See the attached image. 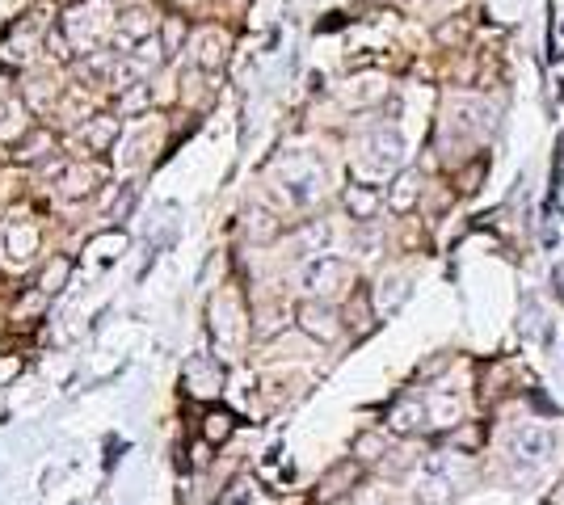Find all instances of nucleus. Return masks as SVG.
<instances>
[{
    "label": "nucleus",
    "mask_w": 564,
    "mask_h": 505,
    "mask_svg": "<svg viewBox=\"0 0 564 505\" xmlns=\"http://www.w3.org/2000/svg\"><path fill=\"white\" fill-rule=\"evenodd\" d=\"M556 447H560V438L543 426H518L510 434V459L518 468H527V476H535V468H548L556 459Z\"/></svg>",
    "instance_id": "nucleus-1"
},
{
    "label": "nucleus",
    "mask_w": 564,
    "mask_h": 505,
    "mask_svg": "<svg viewBox=\"0 0 564 505\" xmlns=\"http://www.w3.org/2000/svg\"><path fill=\"white\" fill-rule=\"evenodd\" d=\"M295 320H299V329H304L308 337H316V341H337V337H341V316L329 308L325 299H308V303H299Z\"/></svg>",
    "instance_id": "nucleus-2"
},
{
    "label": "nucleus",
    "mask_w": 564,
    "mask_h": 505,
    "mask_svg": "<svg viewBox=\"0 0 564 505\" xmlns=\"http://www.w3.org/2000/svg\"><path fill=\"white\" fill-rule=\"evenodd\" d=\"M430 421V409L421 400H413V396H405V400H396L392 404V413H388V426H392V434H400V438H409V434H417L421 426Z\"/></svg>",
    "instance_id": "nucleus-3"
},
{
    "label": "nucleus",
    "mask_w": 564,
    "mask_h": 505,
    "mask_svg": "<svg viewBox=\"0 0 564 505\" xmlns=\"http://www.w3.org/2000/svg\"><path fill=\"white\" fill-rule=\"evenodd\" d=\"M354 480H358V459H341V463H333V468H329L325 476H320L316 497L333 505L341 493H350V489H354Z\"/></svg>",
    "instance_id": "nucleus-4"
},
{
    "label": "nucleus",
    "mask_w": 564,
    "mask_h": 505,
    "mask_svg": "<svg viewBox=\"0 0 564 505\" xmlns=\"http://www.w3.org/2000/svg\"><path fill=\"white\" fill-rule=\"evenodd\" d=\"M346 278H350L346 261H337V257H320L316 266L308 270V287H312L316 295H333V291H337Z\"/></svg>",
    "instance_id": "nucleus-5"
},
{
    "label": "nucleus",
    "mask_w": 564,
    "mask_h": 505,
    "mask_svg": "<svg viewBox=\"0 0 564 505\" xmlns=\"http://www.w3.org/2000/svg\"><path fill=\"white\" fill-rule=\"evenodd\" d=\"M455 489H451V476H442V472H430L426 468V480L417 484V501L421 505H451Z\"/></svg>",
    "instance_id": "nucleus-6"
},
{
    "label": "nucleus",
    "mask_w": 564,
    "mask_h": 505,
    "mask_svg": "<svg viewBox=\"0 0 564 505\" xmlns=\"http://www.w3.org/2000/svg\"><path fill=\"white\" fill-rule=\"evenodd\" d=\"M388 455V442H384V434H358L354 438V459L358 463H375V459H384Z\"/></svg>",
    "instance_id": "nucleus-7"
},
{
    "label": "nucleus",
    "mask_w": 564,
    "mask_h": 505,
    "mask_svg": "<svg viewBox=\"0 0 564 505\" xmlns=\"http://www.w3.org/2000/svg\"><path fill=\"white\" fill-rule=\"evenodd\" d=\"M346 207H350V215H358V219H371V215L379 211V194L367 190V186H354V190L346 194Z\"/></svg>",
    "instance_id": "nucleus-8"
},
{
    "label": "nucleus",
    "mask_w": 564,
    "mask_h": 505,
    "mask_svg": "<svg viewBox=\"0 0 564 505\" xmlns=\"http://www.w3.org/2000/svg\"><path fill=\"white\" fill-rule=\"evenodd\" d=\"M371 148H375L379 160H392V165H396L400 152H405V139H400L396 131H379V135L371 139Z\"/></svg>",
    "instance_id": "nucleus-9"
},
{
    "label": "nucleus",
    "mask_w": 564,
    "mask_h": 505,
    "mask_svg": "<svg viewBox=\"0 0 564 505\" xmlns=\"http://www.w3.org/2000/svg\"><path fill=\"white\" fill-rule=\"evenodd\" d=\"M405 295H409V282H405V278H388L384 291H379V312L400 308V303H405Z\"/></svg>",
    "instance_id": "nucleus-10"
},
{
    "label": "nucleus",
    "mask_w": 564,
    "mask_h": 505,
    "mask_svg": "<svg viewBox=\"0 0 564 505\" xmlns=\"http://www.w3.org/2000/svg\"><path fill=\"white\" fill-rule=\"evenodd\" d=\"M232 430H236V426H232L228 413H207V417H203V438H207V442H224Z\"/></svg>",
    "instance_id": "nucleus-11"
},
{
    "label": "nucleus",
    "mask_w": 564,
    "mask_h": 505,
    "mask_svg": "<svg viewBox=\"0 0 564 505\" xmlns=\"http://www.w3.org/2000/svg\"><path fill=\"white\" fill-rule=\"evenodd\" d=\"M417 198V173H405L396 181V194H392V211H409Z\"/></svg>",
    "instance_id": "nucleus-12"
},
{
    "label": "nucleus",
    "mask_w": 564,
    "mask_h": 505,
    "mask_svg": "<svg viewBox=\"0 0 564 505\" xmlns=\"http://www.w3.org/2000/svg\"><path fill=\"white\" fill-rule=\"evenodd\" d=\"M438 38H442V43H459V38H463V22L442 26V30H438Z\"/></svg>",
    "instance_id": "nucleus-13"
},
{
    "label": "nucleus",
    "mask_w": 564,
    "mask_h": 505,
    "mask_svg": "<svg viewBox=\"0 0 564 505\" xmlns=\"http://www.w3.org/2000/svg\"><path fill=\"white\" fill-rule=\"evenodd\" d=\"M480 173H485V160H476V165L468 169V177H463V181H468V186H463V190H476V181H480Z\"/></svg>",
    "instance_id": "nucleus-14"
},
{
    "label": "nucleus",
    "mask_w": 564,
    "mask_h": 505,
    "mask_svg": "<svg viewBox=\"0 0 564 505\" xmlns=\"http://www.w3.org/2000/svg\"><path fill=\"white\" fill-rule=\"evenodd\" d=\"M560 34H564V22H560Z\"/></svg>",
    "instance_id": "nucleus-15"
}]
</instances>
